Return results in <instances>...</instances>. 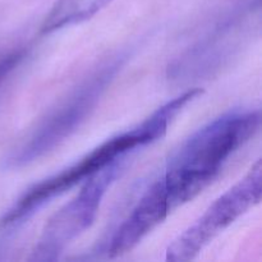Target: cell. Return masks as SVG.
Returning a JSON list of instances; mask_svg holds the SVG:
<instances>
[{"label": "cell", "instance_id": "obj_7", "mask_svg": "<svg viewBox=\"0 0 262 262\" xmlns=\"http://www.w3.org/2000/svg\"><path fill=\"white\" fill-rule=\"evenodd\" d=\"M110 2L112 0H58L46 17L41 32L50 33L67 25L89 19Z\"/></svg>", "mask_w": 262, "mask_h": 262}, {"label": "cell", "instance_id": "obj_6", "mask_svg": "<svg viewBox=\"0 0 262 262\" xmlns=\"http://www.w3.org/2000/svg\"><path fill=\"white\" fill-rule=\"evenodd\" d=\"M169 211H171V209L165 182L160 178L147 189L137 206L117 230L109 248L110 257H117L133 250L156 225L168 216Z\"/></svg>", "mask_w": 262, "mask_h": 262}, {"label": "cell", "instance_id": "obj_1", "mask_svg": "<svg viewBox=\"0 0 262 262\" xmlns=\"http://www.w3.org/2000/svg\"><path fill=\"white\" fill-rule=\"evenodd\" d=\"M258 112L223 115L197 130L171 159L165 176L170 209L193 200L260 127Z\"/></svg>", "mask_w": 262, "mask_h": 262}, {"label": "cell", "instance_id": "obj_5", "mask_svg": "<svg viewBox=\"0 0 262 262\" xmlns=\"http://www.w3.org/2000/svg\"><path fill=\"white\" fill-rule=\"evenodd\" d=\"M117 71V66H107L87 79L64 104L43 120L27 143L15 155V163H28L55 147L71 135L95 106L100 95Z\"/></svg>", "mask_w": 262, "mask_h": 262}, {"label": "cell", "instance_id": "obj_3", "mask_svg": "<svg viewBox=\"0 0 262 262\" xmlns=\"http://www.w3.org/2000/svg\"><path fill=\"white\" fill-rule=\"evenodd\" d=\"M117 163L118 160L89 177L79 193L46 223L33 251V260H55L72 241L91 227L102 196L114 179Z\"/></svg>", "mask_w": 262, "mask_h": 262}, {"label": "cell", "instance_id": "obj_4", "mask_svg": "<svg viewBox=\"0 0 262 262\" xmlns=\"http://www.w3.org/2000/svg\"><path fill=\"white\" fill-rule=\"evenodd\" d=\"M261 170V161L258 160L245 179L217 199L196 224L171 243L166 258L171 261L191 260L217 233L258 204L262 192Z\"/></svg>", "mask_w": 262, "mask_h": 262}, {"label": "cell", "instance_id": "obj_8", "mask_svg": "<svg viewBox=\"0 0 262 262\" xmlns=\"http://www.w3.org/2000/svg\"><path fill=\"white\" fill-rule=\"evenodd\" d=\"M23 56H25V50H15L0 58V83L7 78L10 72L14 71V68L20 63Z\"/></svg>", "mask_w": 262, "mask_h": 262}, {"label": "cell", "instance_id": "obj_2", "mask_svg": "<svg viewBox=\"0 0 262 262\" xmlns=\"http://www.w3.org/2000/svg\"><path fill=\"white\" fill-rule=\"evenodd\" d=\"M177 114H178V106L174 102L169 101L164 106L159 107L137 128L110 138L101 146L95 148L76 165L33 186L30 191L26 192L25 196L20 197L19 201L8 211V214L4 215V217L0 220V225L12 224L27 216L33 212V210L38 209L41 205L55 197L56 194L63 193L67 189L83 181L84 178H89L96 171L117 161L118 158L132 148L147 145L161 138L165 135L169 123L177 117Z\"/></svg>", "mask_w": 262, "mask_h": 262}]
</instances>
